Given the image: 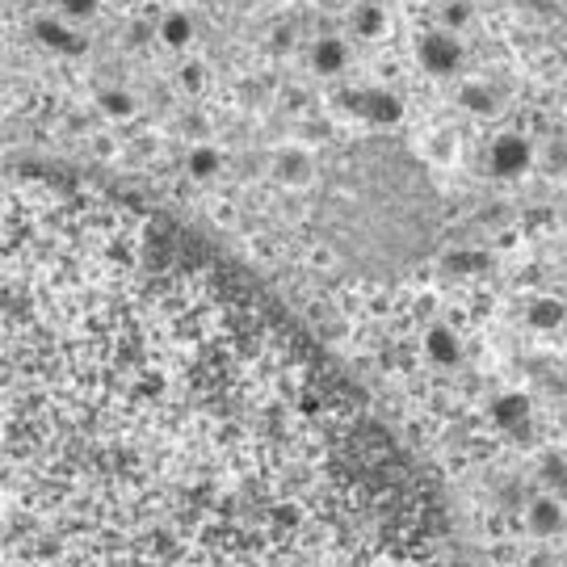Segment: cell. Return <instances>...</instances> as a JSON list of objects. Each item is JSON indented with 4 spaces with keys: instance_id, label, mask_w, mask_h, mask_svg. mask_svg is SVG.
Here are the masks:
<instances>
[{
    "instance_id": "cell-1",
    "label": "cell",
    "mask_w": 567,
    "mask_h": 567,
    "mask_svg": "<svg viewBox=\"0 0 567 567\" xmlns=\"http://www.w3.org/2000/svg\"><path fill=\"white\" fill-rule=\"evenodd\" d=\"M4 567H463L365 395L182 224L4 189Z\"/></svg>"
}]
</instances>
